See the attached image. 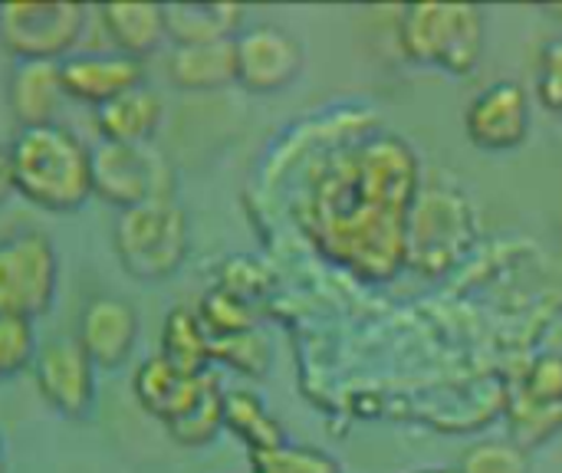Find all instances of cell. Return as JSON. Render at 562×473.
Instances as JSON below:
<instances>
[{
    "mask_svg": "<svg viewBox=\"0 0 562 473\" xmlns=\"http://www.w3.org/2000/svg\"><path fill=\"white\" fill-rule=\"evenodd\" d=\"M398 40L408 59L468 76L484 56V10L477 3H412L402 13Z\"/></svg>",
    "mask_w": 562,
    "mask_h": 473,
    "instance_id": "4",
    "label": "cell"
},
{
    "mask_svg": "<svg viewBox=\"0 0 562 473\" xmlns=\"http://www.w3.org/2000/svg\"><path fill=\"white\" fill-rule=\"evenodd\" d=\"M161 99L151 86H135L122 92L119 99L105 102L95 109V128L102 142H119V145H148L161 125Z\"/></svg>",
    "mask_w": 562,
    "mask_h": 473,
    "instance_id": "15",
    "label": "cell"
},
{
    "mask_svg": "<svg viewBox=\"0 0 562 473\" xmlns=\"http://www.w3.org/2000/svg\"><path fill=\"white\" fill-rule=\"evenodd\" d=\"M412 473H461L458 468H422V471H412Z\"/></svg>",
    "mask_w": 562,
    "mask_h": 473,
    "instance_id": "32",
    "label": "cell"
},
{
    "mask_svg": "<svg viewBox=\"0 0 562 473\" xmlns=\"http://www.w3.org/2000/svg\"><path fill=\"white\" fill-rule=\"evenodd\" d=\"M66 86L59 63L49 59H13L7 76V105L20 128L53 125L63 109Z\"/></svg>",
    "mask_w": 562,
    "mask_h": 473,
    "instance_id": "14",
    "label": "cell"
},
{
    "mask_svg": "<svg viewBox=\"0 0 562 473\" xmlns=\"http://www.w3.org/2000/svg\"><path fill=\"white\" fill-rule=\"evenodd\" d=\"M247 10L240 3H165V30L175 46L224 43L244 30Z\"/></svg>",
    "mask_w": 562,
    "mask_h": 473,
    "instance_id": "16",
    "label": "cell"
},
{
    "mask_svg": "<svg viewBox=\"0 0 562 473\" xmlns=\"http://www.w3.org/2000/svg\"><path fill=\"white\" fill-rule=\"evenodd\" d=\"M168 79L188 92H207L237 82L234 69V40L224 43H201V46H175L168 63Z\"/></svg>",
    "mask_w": 562,
    "mask_h": 473,
    "instance_id": "19",
    "label": "cell"
},
{
    "mask_svg": "<svg viewBox=\"0 0 562 473\" xmlns=\"http://www.w3.org/2000/svg\"><path fill=\"white\" fill-rule=\"evenodd\" d=\"M36 352H40L36 326L30 319L0 316V382L33 369Z\"/></svg>",
    "mask_w": 562,
    "mask_h": 473,
    "instance_id": "25",
    "label": "cell"
},
{
    "mask_svg": "<svg viewBox=\"0 0 562 473\" xmlns=\"http://www.w3.org/2000/svg\"><path fill=\"white\" fill-rule=\"evenodd\" d=\"M250 473H342L339 461L310 444H280L263 454H250Z\"/></svg>",
    "mask_w": 562,
    "mask_h": 473,
    "instance_id": "23",
    "label": "cell"
},
{
    "mask_svg": "<svg viewBox=\"0 0 562 473\" xmlns=\"http://www.w3.org/2000/svg\"><path fill=\"white\" fill-rule=\"evenodd\" d=\"M537 99L550 112H562V36L550 40L537 66Z\"/></svg>",
    "mask_w": 562,
    "mask_h": 473,
    "instance_id": "30",
    "label": "cell"
},
{
    "mask_svg": "<svg viewBox=\"0 0 562 473\" xmlns=\"http://www.w3.org/2000/svg\"><path fill=\"white\" fill-rule=\"evenodd\" d=\"M33 385L40 398L69 421H82L95 405V365L72 336H56L33 359Z\"/></svg>",
    "mask_w": 562,
    "mask_h": 473,
    "instance_id": "9",
    "label": "cell"
},
{
    "mask_svg": "<svg viewBox=\"0 0 562 473\" xmlns=\"http://www.w3.org/2000/svg\"><path fill=\"white\" fill-rule=\"evenodd\" d=\"M198 316L204 323V329L211 333V339L217 336H237V333H250L254 329V313L247 306L244 296L224 290V286H214L201 306H198Z\"/></svg>",
    "mask_w": 562,
    "mask_h": 473,
    "instance_id": "24",
    "label": "cell"
},
{
    "mask_svg": "<svg viewBox=\"0 0 562 473\" xmlns=\"http://www.w3.org/2000/svg\"><path fill=\"white\" fill-rule=\"evenodd\" d=\"M13 194V181H10V165H7V148L0 145V204Z\"/></svg>",
    "mask_w": 562,
    "mask_h": 473,
    "instance_id": "31",
    "label": "cell"
},
{
    "mask_svg": "<svg viewBox=\"0 0 562 473\" xmlns=\"http://www.w3.org/2000/svg\"><path fill=\"white\" fill-rule=\"evenodd\" d=\"M0 473H7V454H3V435H0Z\"/></svg>",
    "mask_w": 562,
    "mask_h": 473,
    "instance_id": "33",
    "label": "cell"
},
{
    "mask_svg": "<svg viewBox=\"0 0 562 473\" xmlns=\"http://www.w3.org/2000/svg\"><path fill=\"white\" fill-rule=\"evenodd\" d=\"M530 122H533L530 95L520 82L510 79L481 89L464 112L468 138L484 151H510L524 145L530 135Z\"/></svg>",
    "mask_w": 562,
    "mask_h": 473,
    "instance_id": "11",
    "label": "cell"
},
{
    "mask_svg": "<svg viewBox=\"0 0 562 473\" xmlns=\"http://www.w3.org/2000/svg\"><path fill=\"white\" fill-rule=\"evenodd\" d=\"M198 382H201V375H184L165 356L155 352V356L138 362V369L132 375V392H135V402L151 418L168 425L184 408V402L194 395Z\"/></svg>",
    "mask_w": 562,
    "mask_h": 473,
    "instance_id": "18",
    "label": "cell"
},
{
    "mask_svg": "<svg viewBox=\"0 0 562 473\" xmlns=\"http://www.w3.org/2000/svg\"><path fill=\"white\" fill-rule=\"evenodd\" d=\"M461 473H533L530 464V451H524L520 444H504V441H487L471 448L461 464Z\"/></svg>",
    "mask_w": 562,
    "mask_h": 473,
    "instance_id": "28",
    "label": "cell"
},
{
    "mask_svg": "<svg viewBox=\"0 0 562 473\" xmlns=\"http://www.w3.org/2000/svg\"><path fill=\"white\" fill-rule=\"evenodd\" d=\"M99 20L112 40V49L132 59H145L168 36L165 3H102Z\"/></svg>",
    "mask_w": 562,
    "mask_h": 473,
    "instance_id": "17",
    "label": "cell"
},
{
    "mask_svg": "<svg viewBox=\"0 0 562 473\" xmlns=\"http://www.w3.org/2000/svg\"><path fill=\"white\" fill-rule=\"evenodd\" d=\"M171 441L181 448H207L224 431V392L217 382V372L201 375L194 395L184 402V408L165 425Z\"/></svg>",
    "mask_w": 562,
    "mask_h": 473,
    "instance_id": "20",
    "label": "cell"
},
{
    "mask_svg": "<svg viewBox=\"0 0 562 473\" xmlns=\"http://www.w3.org/2000/svg\"><path fill=\"white\" fill-rule=\"evenodd\" d=\"M158 356H165L184 375H207V372H214L211 333L204 329L198 309L175 306L165 316V326H161V352Z\"/></svg>",
    "mask_w": 562,
    "mask_h": 473,
    "instance_id": "21",
    "label": "cell"
},
{
    "mask_svg": "<svg viewBox=\"0 0 562 473\" xmlns=\"http://www.w3.org/2000/svg\"><path fill=\"white\" fill-rule=\"evenodd\" d=\"M211 356H214V362H224L234 372L254 375V379L267 375V365H270V349H267V342L254 329L250 333H237V336L211 339Z\"/></svg>",
    "mask_w": 562,
    "mask_h": 473,
    "instance_id": "27",
    "label": "cell"
},
{
    "mask_svg": "<svg viewBox=\"0 0 562 473\" xmlns=\"http://www.w3.org/2000/svg\"><path fill=\"white\" fill-rule=\"evenodd\" d=\"M13 191L49 214H76L92 198V151L66 125L20 128L7 145Z\"/></svg>",
    "mask_w": 562,
    "mask_h": 473,
    "instance_id": "2",
    "label": "cell"
},
{
    "mask_svg": "<svg viewBox=\"0 0 562 473\" xmlns=\"http://www.w3.org/2000/svg\"><path fill=\"white\" fill-rule=\"evenodd\" d=\"M474 237L471 204L461 191L435 184L431 191L418 188L408 217V263L422 273H445L458 263Z\"/></svg>",
    "mask_w": 562,
    "mask_h": 473,
    "instance_id": "7",
    "label": "cell"
},
{
    "mask_svg": "<svg viewBox=\"0 0 562 473\" xmlns=\"http://www.w3.org/2000/svg\"><path fill=\"white\" fill-rule=\"evenodd\" d=\"M234 69L250 92L286 89L303 69V43L277 23L244 26L234 36Z\"/></svg>",
    "mask_w": 562,
    "mask_h": 473,
    "instance_id": "10",
    "label": "cell"
},
{
    "mask_svg": "<svg viewBox=\"0 0 562 473\" xmlns=\"http://www.w3.org/2000/svg\"><path fill=\"white\" fill-rule=\"evenodd\" d=\"M520 395L533 405H547V408H560L562 405V356L550 352L540 356L533 362V369L524 379Z\"/></svg>",
    "mask_w": 562,
    "mask_h": 473,
    "instance_id": "29",
    "label": "cell"
},
{
    "mask_svg": "<svg viewBox=\"0 0 562 473\" xmlns=\"http://www.w3.org/2000/svg\"><path fill=\"white\" fill-rule=\"evenodd\" d=\"M224 428L237 435L250 454H263V451L286 444V435L280 421L270 415V408L254 392H244V388L224 392Z\"/></svg>",
    "mask_w": 562,
    "mask_h": 473,
    "instance_id": "22",
    "label": "cell"
},
{
    "mask_svg": "<svg viewBox=\"0 0 562 473\" xmlns=\"http://www.w3.org/2000/svg\"><path fill=\"white\" fill-rule=\"evenodd\" d=\"M112 247L122 270L142 283L175 277L191 247L188 214L181 201L155 198L128 211H119L112 224Z\"/></svg>",
    "mask_w": 562,
    "mask_h": 473,
    "instance_id": "3",
    "label": "cell"
},
{
    "mask_svg": "<svg viewBox=\"0 0 562 473\" xmlns=\"http://www.w3.org/2000/svg\"><path fill=\"white\" fill-rule=\"evenodd\" d=\"M510 425H514V444H520L524 451L540 448L562 428V405L547 408V405H533L524 395H517L510 402Z\"/></svg>",
    "mask_w": 562,
    "mask_h": 473,
    "instance_id": "26",
    "label": "cell"
},
{
    "mask_svg": "<svg viewBox=\"0 0 562 473\" xmlns=\"http://www.w3.org/2000/svg\"><path fill=\"white\" fill-rule=\"evenodd\" d=\"M92 151V194L128 211L155 198H175V168L161 148L99 142Z\"/></svg>",
    "mask_w": 562,
    "mask_h": 473,
    "instance_id": "6",
    "label": "cell"
},
{
    "mask_svg": "<svg viewBox=\"0 0 562 473\" xmlns=\"http://www.w3.org/2000/svg\"><path fill=\"white\" fill-rule=\"evenodd\" d=\"M59 257L46 234L23 230L0 240V316L36 323L56 300Z\"/></svg>",
    "mask_w": 562,
    "mask_h": 473,
    "instance_id": "8",
    "label": "cell"
},
{
    "mask_svg": "<svg viewBox=\"0 0 562 473\" xmlns=\"http://www.w3.org/2000/svg\"><path fill=\"white\" fill-rule=\"evenodd\" d=\"M76 342L102 372H119L138 342V309L115 293H95L79 313Z\"/></svg>",
    "mask_w": 562,
    "mask_h": 473,
    "instance_id": "12",
    "label": "cell"
},
{
    "mask_svg": "<svg viewBox=\"0 0 562 473\" xmlns=\"http://www.w3.org/2000/svg\"><path fill=\"white\" fill-rule=\"evenodd\" d=\"M86 26V7L69 0H10L0 3V46L13 59L63 63L72 56Z\"/></svg>",
    "mask_w": 562,
    "mask_h": 473,
    "instance_id": "5",
    "label": "cell"
},
{
    "mask_svg": "<svg viewBox=\"0 0 562 473\" xmlns=\"http://www.w3.org/2000/svg\"><path fill=\"white\" fill-rule=\"evenodd\" d=\"M63 69V86H66V95L82 102V105H105L112 99H119L122 92L135 89L145 82V69H142V59H132L125 53H99V49H89V53H72L59 63Z\"/></svg>",
    "mask_w": 562,
    "mask_h": 473,
    "instance_id": "13",
    "label": "cell"
},
{
    "mask_svg": "<svg viewBox=\"0 0 562 473\" xmlns=\"http://www.w3.org/2000/svg\"><path fill=\"white\" fill-rule=\"evenodd\" d=\"M418 155L389 132L339 148L306 198L319 250L362 280H392L408 263V217L418 198Z\"/></svg>",
    "mask_w": 562,
    "mask_h": 473,
    "instance_id": "1",
    "label": "cell"
}]
</instances>
